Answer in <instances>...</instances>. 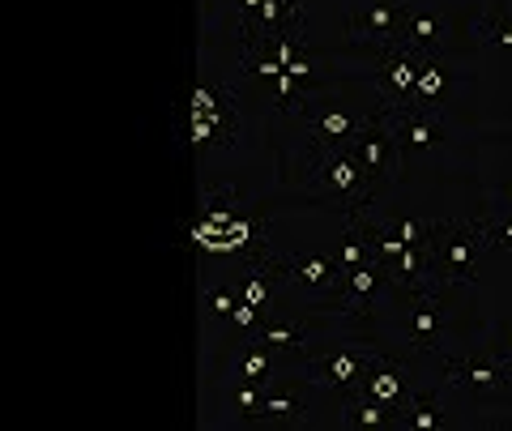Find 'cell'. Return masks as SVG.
<instances>
[{"label": "cell", "mask_w": 512, "mask_h": 431, "mask_svg": "<svg viewBox=\"0 0 512 431\" xmlns=\"http://www.w3.org/2000/svg\"><path fill=\"white\" fill-rule=\"evenodd\" d=\"M487 252H491V239L483 231V218H466V222L448 218L427 231V261H431V278H436L440 291L474 286Z\"/></svg>", "instance_id": "1"}, {"label": "cell", "mask_w": 512, "mask_h": 431, "mask_svg": "<svg viewBox=\"0 0 512 431\" xmlns=\"http://www.w3.org/2000/svg\"><path fill=\"white\" fill-rule=\"evenodd\" d=\"M312 188L333 197L338 205H346L350 214H359L376 193L350 146H316L312 150Z\"/></svg>", "instance_id": "2"}, {"label": "cell", "mask_w": 512, "mask_h": 431, "mask_svg": "<svg viewBox=\"0 0 512 431\" xmlns=\"http://www.w3.org/2000/svg\"><path fill=\"white\" fill-rule=\"evenodd\" d=\"M380 359L376 346H363V342H338L329 350H320V355H308L303 359V380H308L312 389L320 393H346V389H359L367 367Z\"/></svg>", "instance_id": "3"}, {"label": "cell", "mask_w": 512, "mask_h": 431, "mask_svg": "<svg viewBox=\"0 0 512 431\" xmlns=\"http://www.w3.org/2000/svg\"><path fill=\"white\" fill-rule=\"evenodd\" d=\"M350 150H355L359 167H363L367 180H372V188H380L384 180H389V171L397 175V167H402V150H397V111L380 107L376 116H367Z\"/></svg>", "instance_id": "4"}, {"label": "cell", "mask_w": 512, "mask_h": 431, "mask_svg": "<svg viewBox=\"0 0 512 431\" xmlns=\"http://www.w3.org/2000/svg\"><path fill=\"white\" fill-rule=\"evenodd\" d=\"M423 47L414 43H393L380 52V65H376V94H380V107L389 111H402L414 103V86H419V69H423Z\"/></svg>", "instance_id": "5"}, {"label": "cell", "mask_w": 512, "mask_h": 431, "mask_svg": "<svg viewBox=\"0 0 512 431\" xmlns=\"http://www.w3.org/2000/svg\"><path fill=\"white\" fill-rule=\"evenodd\" d=\"M444 367V389L448 393H478L495 397L512 385V363L487 359V355H440Z\"/></svg>", "instance_id": "6"}, {"label": "cell", "mask_w": 512, "mask_h": 431, "mask_svg": "<svg viewBox=\"0 0 512 431\" xmlns=\"http://www.w3.org/2000/svg\"><path fill=\"white\" fill-rule=\"evenodd\" d=\"M406 338L419 346V350H444L448 338V303L440 286H423V291H410L406 295Z\"/></svg>", "instance_id": "7"}, {"label": "cell", "mask_w": 512, "mask_h": 431, "mask_svg": "<svg viewBox=\"0 0 512 431\" xmlns=\"http://www.w3.org/2000/svg\"><path fill=\"white\" fill-rule=\"evenodd\" d=\"M384 282H389V269H384L376 257L359 265V269H346L342 282H338V291H333L329 299V312H338V316H359V321H367L376 308V299L384 295Z\"/></svg>", "instance_id": "8"}, {"label": "cell", "mask_w": 512, "mask_h": 431, "mask_svg": "<svg viewBox=\"0 0 512 431\" xmlns=\"http://www.w3.org/2000/svg\"><path fill=\"white\" fill-rule=\"evenodd\" d=\"M406 5L410 0H363L350 18V39L367 43V47H393L402 43V30H406Z\"/></svg>", "instance_id": "9"}, {"label": "cell", "mask_w": 512, "mask_h": 431, "mask_svg": "<svg viewBox=\"0 0 512 431\" xmlns=\"http://www.w3.org/2000/svg\"><path fill=\"white\" fill-rule=\"evenodd\" d=\"M338 282H342V269H338V261H329L325 252H308V257H286L282 261V286L286 291L299 286V291L325 295V303H329L333 291H338Z\"/></svg>", "instance_id": "10"}, {"label": "cell", "mask_w": 512, "mask_h": 431, "mask_svg": "<svg viewBox=\"0 0 512 431\" xmlns=\"http://www.w3.org/2000/svg\"><path fill=\"white\" fill-rule=\"evenodd\" d=\"M440 146V111L410 103L397 111V150H402V167L410 154H427Z\"/></svg>", "instance_id": "11"}, {"label": "cell", "mask_w": 512, "mask_h": 431, "mask_svg": "<svg viewBox=\"0 0 512 431\" xmlns=\"http://www.w3.org/2000/svg\"><path fill=\"white\" fill-rule=\"evenodd\" d=\"M448 406H453V397L448 389L440 393H410L402 406L393 410V427H410V431H440L448 427Z\"/></svg>", "instance_id": "12"}, {"label": "cell", "mask_w": 512, "mask_h": 431, "mask_svg": "<svg viewBox=\"0 0 512 431\" xmlns=\"http://www.w3.org/2000/svg\"><path fill=\"white\" fill-rule=\"evenodd\" d=\"M406 363H397V359H389V355H380L372 367H367V376H363V397H376V402H384V406H402L406 397H410V389H406Z\"/></svg>", "instance_id": "13"}, {"label": "cell", "mask_w": 512, "mask_h": 431, "mask_svg": "<svg viewBox=\"0 0 512 431\" xmlns=\"http://www.w3.org/2000/svg\"><path fill=\"white\" fill-rule=\"evenodd\" d=\"M278 282H282V261L274 257V252H261V261L239 278V299H248L261 312H269L278 303Z\"/></svg>", "instance_id": "14"}, {"label": "cell", "mask_w": 512, "mask_h": 431, "mask_svg": "<svg viewBox=\"0 0 512 431\" xmlns=\"http://www.w3.org/2000/svg\"><path fill=\"white\" fill-rule=\"evenodd\" d=\"M367 116H355L350 107H325L312 120V146H355Z\"/></svg>", "instance_id": "15"}, {"label": "cell", "mask_w": 512, "mask_h": 431, "mask_svg": "<svg viewBox=\"0 0 512 431\" xmlns=\"http://www.w3.org/2000/svg\"><path fill=\"white\" fill-rule=\"evenodd\" d=\"M274 355H278V350H269L265 342L252 338V342L227 363V376L235 380V385H265V380L274 376V367H278Z\"/></svg>", "instance_id": "16"}, {"label": "cell", "mask_w": 512, "mask_h": 431, "mask_svg": "<svg viewBox=\"0 0 512 431\" xmlns=\"http://www.w3.org/2000/svg\"><path fill=\"white\" fill-rule=\"evenodd\" d=\"M402 43H414V47H423V52H436V47L444 43V26H440V18H436L431 9H419V5L410 0V5H406Z\"/></svg>", "instance_id": "17"}, {"label": "cell", "mask_w": 512, "mask_h": 431, "mask_svg": "<svg viewBox=\"0 0 512 431\" xmlns=\"http://www.w3.org/2000/svg\"><path fill=\"white\" fill-rule=\"evenodd\" d=\"M448 90H453V77H448V69L427 52L423 56V69H419V86H414V103L440 111V103L448 99Z\"/></svg>", "instance_id": "18"}, {"label": "cell", "mask_w": 512, "mask_h": 431, "mask_svg": "<svg viewBox=\"0 0 512 431\" xmlns=\"http://www.w3.org/2000/svg\"><path fill=\"white\" fill-rule=\"evenodd\" d=\"M312 325L308 321H278V325H261L256 329V342H265L278 355H291V350H308Z\"/></svg>", "instance_id": "19"}, {"label": "cell", "mask_w": 512, "mask_h": 431, "mask_svg": "<svg viewBox=\"0 0 512 431\" xmlns=\"http://www.w3.org/2000/svg\"><path fill=\"white\" fill-rule=\"evenodd\" d=\"M342 423L346 427H363V431H380V427H393V406L376 402V397H350L342 406Z\"/></svg>", "instance_id": "20"}, {"label": "cell", "mask_w": 512, "mask_h": 431, "mask_svg": "<svg viewBox=\"0 0 512 431\" xmlns=\"http://www.w3.org/2000/svg\"><path fill=\"white\" fill-rule=\"evenodd\" d=\"M384 227H389L397 239H402V244H423V239H427V231L431 227H423V222L419 218H414V214H397V218H384Z\"/></svg>", "instance_id": "21"}, {"label": "cell", "mask_w": 512, "mask_h": 431, "mask_svg": "<svg viewBox=\"0 0 512 431\" xmlns=\"http://www.w3.org/2000/svg\"><path fill=\"white\" fill-rule=\"evenodd\" d=\"M483 231L491 239V252H512V214H495V218H483Z\"/></svg>", "instance_id": "22"}, {"label": "cell", "mask_w": 512, "mask_h": 431, "mask_svg": "<svg viewBox=\"0 0 512 431\" xmlns=\"http://www.w3.org/2000/svg\"><path fill=\"white\" fill-rule=\"evenodd\" d=\"M303 406L295 402V397H282V393H269L265 402H261V410H256V419H295Z\"/></svg>", "instance_id": "23"}, {"label": "cell", "mask_w": 512, "mask_h": 431, "mask_svg": "<svg viewBox=\"0 0 512 431\" xmlns=\"http://www.w3.org/2000/svg\"><path fill=\"white\" fill-rule=\"evenodd\" d=\"M274 99H278V107H286V111H291L295 107V116H303V111H299V77L291 73V69H286L282 77H274Z\"/></svg>", "instance_id": "24"}, {"label": "cell", "mask_w": 512, "mask_h": 431, "mask_svg": "<svg viewBox=\"0 0 512 431\" xmlns=\"http://www.w3.org/2000/svg\"><path fill=\"white\" fill-rule=\"evenodd\" d=\"M261 316H265V312H261V308H256V303H248V299H239V308H235V312L227 316V321H231V325H235L239 333H248V329H256V321H261Z\"/></svg>", "instance_id": "25"}, {"label": "cell", "mask_w": 512, "mask_h": 431, "mask_svg": "<svg viewBox=\"0 0 512 431\" xmlns=\"http://www.w3.org/2000/svg\"><path fill=\"white\" fill-rule=\"evenodd\" d=\"M261 402H265L261 385H239V389H235V406H239V414H256V410H261Z\"/></svg>", "instance_id": "26"}, {"label": "cell", "mask_w": 512, "mask_h": 431, "mask_svg": "<svg viewBox=\"0 0 512 431\" xmlns=\"http://www.w3.org/2000/svg\"><path fill=\"white\" fill-rule=\"evenodd\" d=\"M205 303H210L214 316H231L239 308V291H210V295H205Z\"/></svg>", "instance_id": "27"}, {"label": "cell", "mask_w": 512, "mask_h": 431, "mask_svg": "<svg viewBox=\"0 0 512 431\" xmlns=\"http://www.w3.org/2000/svg\"><path fill=\"white\" fill-rule=\"evenodd\" d=\"M487 30H491V39L504 47V52H512V13H504V18H495V22H487Z\"/></svg>", "instance_id": "28"}, {"label": "cell", "mask_w": 512, "mask_h": 431, "mask_svg": "<svg viewBox=\"0 0 512 431\" xmlns=\"http://www.w3.org/2000/svg\"><path fill=\"white\" fill-rule=\"evenodd\" d=\"M248 235H252V222H248V218H235L231 227H227V244H231V252L248 248Z\"/></svg>", "instance_id": "29"}, {"label": "cell", "mask_w": 512, "mask_h": 431, "mask_svg": "<svg viewBox=\"0 0 512 431\" xmlns=\"http://www.w3.org/2000/svg\"><path fill=\"white\" fill-rule=\"evenodd\" d=\"M500 214H512V167L504 171V180H500Z\"/></svg>", "instance_id": "30"}, {"label": "cell", "mask_w": 512, "mask_h": 431, "mask_svg": "<svg viewBox=\"0 0 512 431\" xmlns=\"http://www.w3.org/2000/svg\"><path fill=\"white\" fill-rule=\"evenodd\" d=\"M286 69H291V73L299 77V82H308V77H312V60H308V56H295Z\"/></svg>", "instance_id": "31"}, {"label": "cell", "mask_w": 512, "mask_h": 431, "mask_svg": "<svg viewBox=\"0 0 512 431\" xmlns=\"http://www.w3.org/2000/svg\"><path fill=\"white\" fill-rule=\"evenodd\" d=\"M504 346H508V350H512V329H508V333H504Z\"/></svg>", "instance_id": "32"}]
</instances>
